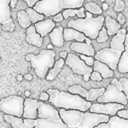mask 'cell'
I'll use <instances>...</instances> for the list:
<instances>
[{"label": "cell", "mask_w": 128, "mask_h": 128, "mask_svg": "<svg viewBox=\"0 0 128 128\" xmlns=\"http://www.w3.org/2000/svg\"><path fill=\"white\" fill-rule=\"evenodd\" d=\"M90 79L91 80H95V81H101L103 79L102 75L98 72V71H92V73L90 74Z\"/></svg>", "instance_id": "37"}, {"label": "cell", "mask_w": 128, "mask_h": 128, "mask_svg": "<svg viewBox=\"0 0 128 128\" xmlns=\"http://www.w3.org/2000/svg\"><path fill=\"white\" fill-rule=\"evenodd\" d=\"M80 58L82 59V60H84L85 61V63L87 64V65H89V66H93V64H94V56H88V55H85V54H81L80 55Z\"/></svg>", "instance_id": "34"}, {"label": "cell", "mask_w": 128, "mask_h": 128, "mask_svg": "<svg viewBox=\"0 0 128 128\" xmlns=\"http://www.w3.org/2000/svg\"><path fill=\"white\" fill-rule=\"evenodd\" d=\"M63 35H64V40L65 41H72V40H76L79 42H84L86 39V35L82 32H80L77 29H74L72 27H68L66 29H64L63 31Z\"/></svg>", "instance_id": "17"}, {"label": "cell", "mask_w": 128, "mask_h": 128, "mask_svg": "<svg viewBox=\"0 0 128 128\" xmlns=\"http://www.w3.org/2000/svg\"><path fill=\"white\" fill-rule=\"evenodd\" d=\"M104 24H105V27L107 29V33H108L109 36L115 35L121 29V26H122L118 21H116L115 19L111 18L110 16H106L105 17Z\"/></svg>", "instance_id": "22"}, {"label": "cell", "mask_w": 128, "mask_h": 128, "mask_svg": "<svg viewBox=\"0 0 128 128\" xmlns=\"http://www.w3.org/2000/svg\"><path fill=\"white\" fill-rule=\"evenodd\" d=\"M125 8V3L122 0H116L115 2V6H114V10L116 12H121L123 11Z\"/></svg>", "instance_id": "36"}, {"label": "cell", "mask_w": 128, "mask_h": 128, "mask_svg": "<svg viewBox=\"0 0 128 128\" xmlns=\"http://www.w3.org/2000/svg\"><path fill=\"white\" fill-rule=\"evenodd\" d=\"M103 9H104V10L108 9V5H107V3H104V4H103Z\"/></svg>", "instance_id": "48"}, {"label": "cell", "mask_w": 128, "mask_h": 128, "mask_svg": "<svg viewBox=\"0 0 128 128\" xmlns=\"http://www.w3.org/2000/svg\"><path fill=\"white\" fill-rule=\"evenodd\" d=\"M60 57H61V58H63V59H64V58H66V57H67V52L62 51V52L60 53Z\"/></svg>", "instance_id": "45"}, {"label": "cell", "mask_w": 128, "mask_h": 128, "mask_svg": "<svg viewBox=\"0 0 128 128\" xmlns=\"http://www.w3.org/2000/svg\"><path fill=\"white\" fill-rule=\"evenodd\" d=\"M124 106H125L124 104L116 103V102H108V103L98 102L96 104H92L91 107H90V109H89V111L112 116V115H116L117 112L120 109H123L124 108Z\"/></svg>", "instance_id": "11"}, {"label": "cell", "mask_w": 128, "mask_h": 128, "mask_svg": "<svg viewBox=\"0 0 128 128\" xmlns=\"http://www.w3.org/2000/svg\"><path fill=\"white\" fill-rule=\"evenodd\" d=\"M65 63L72 69V71L79 75H85V74H91L93 71V67L89 66L85 63L84 60L80 58V56H77L76 54L69 53L67 54Z\"/></svg>", "instance_id": "10"}, {"label": "cell", "mask_w": 128, "mask_h": 128, "mask_svg": "<svg viewBox=\"0 0 128 128\" xmlns=\"http://www.w3.org/2000/svg\"><path fill=\"white\" fill-rule=\"evenodd\" d=\"M17 79H18L19 81H20V80H22V76H21V75H18V76H17Z\"/></svg>", "instance_id": "49"}, {"label": "cell", "mask_w": 128, "mask_h": 128, "mask_svg": "<svg viewBox=\"0 0 128 128\" xmlns=\"http://www.w3.org/2000/svg\"><path fill=\"white\" fill-rule=\"evenodd\" d=\"M49 102L57 108L65 109H78L81 111H88L92 105L91 101L86 100L84 97L71 92L60 91L57 89H48Z\"/></svg>", "instance_id": "3"}, {"label": "cell", "mask_w": 128, "mask_h": 128, "mask_svg": "<svg viewBox=\"0 0 128 128\" xmlns=\"http://www.w3.org/2000/svg\"><path fill=\"white\" fill-rule=\"evenodd\" d=\"M97 102L101 103H108V102H116V103H121L124 105H127L128 99L123 92V90L117 88L114 84L110 83L107 88H105L104 93L98 97Z\"/></svg>", "instance_id": "9"}, {"label": "cell", "mask_w": 128, "mask_h": 128, "mask_svg": "<svg viewBox=\"0 0 128 128\" xmlns=\"http://www.w3.org/2000/svg\"><path fill=\"white\" fill-rule=\"evenodd\" d=\"M126 29H127V33H126L125 42H124L125 50L122 53V56L120 58V61L118 63V67H117V69L121 73H128V27Z\"/></svg>", "instance_id": "21"}, {"label": "cell", "mask_w": 128, "mask_h": 128, "mask_svg": "<svg viewBox=\"0 0 128 128\" xmlns=\"http://www.w3.org/2000/svg\"><path fill=\"white\" fill-rule=\"evenodd\" d=\"M63 19H64V17H63V14H62L61 12H59V13H57L56 15L53 16V20H54L55 22H61Z\"/></svg>", "instance_id": "40"}, {"label": "cell", "mask_w": 128, "mask_h": 128, "mask_svg": "<svg viewBox=\"0 0 128 128\" xmlns=\"http://www.w3.org/2000/svg\"><path fill=\"white\" fill-rule=\"evenodd\" d=\"M63 31L64 28L59 26V27H55L48 35L49 38L51 40L52 45L56 46V47H62L64 44V35H63Z\"/></svg>", "instance_id": "18"}, {"label": "cell", "mask_w": 128, "mask_h": 128, "mask_svg": "<svg viewBox=\"0 0 128 128\" xmlns=\"http://www.w3.org/2000/svg\"><path fill=\"white\" fill-rule=\"evenodd\" d=\"M17 20H18V23L20 24V26L24 29H27L31 24V20L29 18V15L28 13L26 12V10H20L18 13H17Z\"/></svg>", "instance_id": "25"}, {"label": "cell", "mask_w": 128, "mask_h": 128, "mask_svg": "<svg viewBox=\"0 0 128 128\" xmlns=\"http://www.w3.org/2000/svg\"><path fill=\"white\" fill-rule=\"evenodd\" d=\"M10 2L11 0H0V24L12 20Z\"/></svg>", "instance_id": "19"}, {"label": "cell", "mask_w": 128, "mask_h": 128, "mask_svg": "<svg viewBox=\"0 0 128 128\" xmlns=\"http://www.w3.org/2000/svg\"><path fill=\"white\" fill-rule=\"evenodd\" d=\"M35 125H36V119H33V118H24V128L35 127Z\"/></svg>", "instance_id": "35"}, {"label": "cell", "mask_w": 128, "mask_h": 128, "mask_svg": "<svg viewBox=\"0 0 128 128\" xmlns=\"http://www.w3.org/2000/svg\"><path fill=\"white\" fill-rule=\"evenodd\" d=\"M86 16L84 18H78L75 20L68 21V27H72L74 29L79 30L80 32L84 33L86 37L91 38L92 40H96L99 31L103 27L105 17L99 15L97 17H92V13L87 11L85 12Z\"/></svg>", "instance_id": "5"}, {"label": "cell", "mask_w": 128, "mask_h": 128, "mask_svg": "<svg viewBox=\"0 0 128 128\" xmlns=\"http://www.w3.org/2000/svg\"><path fill=\"white\" fill-rule=\"evenodd\" d=\"M37 114H38V101L36 99H31V98L24 99V111L22 117L36 119Z\"/></svg>", "instance_id": "13"}, {"label": "cell", "mask_w": 128, "mask_h": 128, "mask_svg": "<svg viewBox=\"0 0 128 128\" xmlns=\"http://www.w3.org/2000/svg\"><path fill=\"white\" fill-rule=\"evenodd\" d=\"M0 111L22 117L24 111V98L21 96H8L0 100Z\"/></svg>", "instance_id": "8"}, {"label": "cell", "mask_w": 128, "mask_h": 128, "mask_svg": "<svg viewBox=\"0 0 128 128\" xmlns=\"http://www.w3.org/2000/svg\"><path fill=\"white\" fill-rule=\"evenodd\" d=\"M25 95H26V96H29V95H30V92H29V91H26V92H25Z\"/></svg>", "instance_id": "50"}, {"label": "cell", "mask_w": 128, "mask_h": 128, "mask_svg": "<svg viewBox=\"0 0 128 128\" xmlns=\"http://www.w3.org/2000/svg\"><path fill=\"white\" fill-rule=\"evenodd\" d=\"M4 120L9 123L13 128H24V118L11 115V114H5Z\"/></svg>", "instance_id": "24"}, {"label": "cell", "mask_w": 128, "mask_h": 128, "mask_svg": "<svg viewBox=\"0 0 128 128\" xmlns=\"http://www.w3.org/2000/svg\"><path fill=\"white\" fill-rule=\"evenodd\" d=\"M59 113L68 128H93L109 120V115L91 111H81L78 109L60 108Z\"/></svg>", "instance_id": "1"}, {"label": "cell", "mask_w": 128, "mask_h": 128, "mask_svg": "<svg viewBox=\"0 0 128 128\" xmlns=\"http://www.w3.org/2000/svg\"><path fill=\"white\" fill-rule=\"evenodd\" d=\"M117 115L120 116V117H123V118H126L128 119V108L127 109H120L118 112H117Z\"/></svg>", "instance_id": "38"}, {"label": "cell", "mask_w": 128, "mask_h": 128, "mask_svg": "<svg viewBox=\"0 0 128 128\" xmlns=\"http://www.w3.org/2000/svg\"><path fill=\"white\" fill-rule=\"evenodd\" d=\"M16 3H17V0H11V2H10V7H11V8H14V7L16 6Z\"/></svg>", "instance_id": "44"}, {"label": "cell", "mask_w": 128, "mask_h": 128, "mask_svg": "<svg viewBox=\"0 0 128 128\" xmlns=\"http://www.w3.org/2000/svg\"><path fill=\"white\" fill-rule=\"evenodd\" d=\"M92 67H93L94 71H98L102 75L103 79L110 78L114 74V70H112L106 63H104L102 61H99V60H95Z\"/></svg>", "instance_id": "20"}, {"label": "cell", "mask_w": 128, "mask_h": 128, "mask_svg": "<svg viewBox=\"0 0 128 128\" xmlns=\"http://www.w3.org/2000/svg\"><path fill=\"white\" fill-rule=\"evenodd\" d=\"M108 36H109V35H108V33H107V29L104 28V27H102L101 30L99 31V34H98V36H97V38H96V41L99 42V43H104V42L107 41Z\"/></svg>", "instance_id": "30"}, {"label": "cell", "mask_w": 128, "mask_h": 128, "mask_svg": "<svg viewBox=\"0 0 128 128\" xmlns=\"http://www.w3.org/2000/svg\"><path fill=\"white\" fill-rule=\"evenodd\" d=\"M119 81L121 83L122 90H123V92L125 93V95H126V97L128 99V79L125 78V77H122V78L119 79Z\"/></svg>", "instance_id": "33"}, {"label": "cell", "mask_w": 128, "mask_h": 128, "mask_svg": "<svg viewBox=\"0 0 128 128\" xmlns=\"http://www.w3.org/2000/svg\"><path fill=\"white\" fill-rule=\"evenodd\" d=\"M83 77H84V81H89V79H90L89 74H85V75H83Z\"/></svg>", "instance_id": "46"}, {"label": "cell", "mask_w": 128, "mask_h": 128, "mask_svg": "<svg viewBox=\"0 0 128 128\" xmlns=\"http://www.w3.org/2000/svg\"><path fill=\"white\" fill-rule=\"evenodd\" d=\"M26 12L28 13L29 18H30V20H31L32 24H35L36 22L43 20V19H44V16H45L44 14L39 13L38 11H36L33 7H28V8L26 9Z\"/></svg>", "instance_id": "27"}, {"label": "cell", "mask_w": 128, "mask_h": 128, "mask_svg": "<svg viewBox=\"0 0 128 128\" xmlns=\"http://www.w3.org/2000/svg\"><path fill=\"white\" fill-rule=\"evenodd\" d=\"M64 64H65L64 59L60 57V59L57 60V61L54 63L53 67L49 69V71H48V73H47V75H46V77H45L46 80H49V81L54 80V79L57 77V75L60 73V71H61V69L63 68Z\"/></svg>", "instance_id": "23"}, {"label": "cell", "mask_w": 128, "mask_h": 128, "mask_svg": "<svg viewBox=\"0 0 128 128\" xmlns=\"http://www.w3.org/2000/svg\"><path fill=\"white\" fill-rule=\"evenodd\" d=\"M25 59L31 63V67L35 70L37 77L43 79L55 63V52L52 49H43L37 55L32 53L26 55Z\"/></svg>", "instance_id": "6"}, {"label": "cell", "mask_w": 128, "mask_h": 128, "mask_svg": "<svg viewBox=\"0 0 128 128\" xmlns=\"http://www.w3.org/2000/svg\"><path fill=\"white\" fill-rule=\"evenodd\" d=\"M127 29L121 28L115 35L110 42V47L103 48L95 53L94 58L95 60L102 61L106 63L112 70H116L118 67V63L122 56V53L125 50V37H126Z\"/></svg>", "instance_id": "2"}, {"label": "cell", "mask_w": 128, "mask_h": 128, "mask_svg": "<svg viewBox=\"0 0 128 128\" xmlns=\"http://www.w3.org/2000/svg\"><path fill=\"white\" fill-rule=\"evenodd\" d=\"M35 28H36V31L44 38L46 35H48L55 27H56V24H55V21L47 18V19H43L41 21H38L34 24Z\"/></svg>", "instance_id": "14"}, {"label": "cell", "mask_w": 128, "mask_h": 128, "mask_svg": "<svg viewBox=\"0 0 128 128\" xmlns=\"http://www.w3.org/2000/svg\"><path fill=\"white\" fill-rule=\"evenodd\" d=\"M68 91L71 92V93H74V94H78V95H80V96H82L84 98H86L87 95H88V91L85 88H83L81 85H79V84H75V85L70 86L68 88Z\"/></svg>", "instance_id": "28"}, {"label": "cell", "mask_w": 128, "mask_h": 128, "mask_svg": "<svg viewBox=\"0 0 128 128\" xmlns=\"http://www.w3.org/2000/svg\"><path fill=\"white\" fill-rule=\"evenodd\" d=\"M85 10H86V9H85V7H83V6H82V7H80V8L78 9V11H77V14H76V15H77L79 18H84V17L86 16Z\"/></svg>", "instance_id": "39"}, {"label": "cell", "mask_w": 128, "mask_h": 128, "mask_svg": "<svg viewBox=\"0 0 128 128\" xmlns=\"http://www.w3.org/2000/svg\"><path fill=\"white\" fill-rule=\"evenodd\" d=\"M36 128H68L62 120L59 111L52 105L38 101V114L36 118Z\"/></svg>", "instance_id": "4"}, {"label": "cell", "mask_w": 128, "mask_h": 128, "mask_svg": "<svg viewBox=\"0 0 128 128\" xmlns=\"http://www.w3.org/2000/svg\"><path fill=\"white\" fill-rule=\"evenodd\" d=\"M27 5H28V7H33L38 1H40V0H23Z\"/></svg>", "instance_id": "42"}, {"label": "cell", "mask_w": 128, "mask_h": 128, "mask_svg": "<svg viewBox=\"0 0 128 128\" xmlns=\"http://www.w3.org/2000/svg\"><path fill=\"white\" fill-rule=\"evenodd\" d=\"M40 100L42 101H48L49 100V94L48 92H43L40 94Z\"/></svg>", "instance_id": "41"}, {"label": "cell", "mask_w": 128, "mask_h": 128, "mask_svg": "<svg viewBox=\"0 0 128 128\" xmlns=\"http://www.w3.org/2000/svg\"><path fill=\"white\" fill-rule=\"evenodd\" d=\"M2 29L4 31H9V32H13L14 29H15V25H14V22L13 20H10L4 24H2Z\"/></svg>", "instance_id": "32"}, {"label": "cell", "mask_w": 128, "mask_h": 128, "mask_svg": "<svg viewBox=\"0 0 128 128\" xmlns=\"http://www.w3.org/2000/svg\"><path fill=\"white\" fill-rule=\"evenodd\" d=\"M96 128H128V119L116 115L109 117V120L103 123H100Z\"/></svg>", "instance_id": "12"}, {"label": "cell", "mask_w": 128, "mask_h": 128, "mask_svg": "<svg viewBox=\"0 0 128 128\" xmlns=\"http://www.w3.org/2000/svg\"><path fill=\"white\" fill-rule=\"evenodd\" d=\"M104 91H105V88H103V87H101V88H91L90 90H88V95L85 99L88 100V101H91V102L97 101L98 97H100L104 93Z\"/></svg>", "instance_id": "26"}, {"label": "cell", "mask_w": 128, "mask_h": 128, "mask_svg": "<svg viewBox=\"0 0 128 128\" xmlns=\"http://www.w3.org/2000/svg\"><path fill=\"white\" fill-rule=\"evenodd\" d=\"M84 0H40L33 8L45 16H54L67 8H80Z\"/></svg>", "instance_id": "7"}, {"label": "cell", "mask_w": 128, "mask_h": 128, "mask_svg": "<svg viewBox=\"0 0 128 128\" xmlns=\"http://www.w3.org/2000/svg\"><path fill=\"white\" fill-rule=\"evenodd\" d=\"M117 21H118L121 25H123V24L125 23V17H124V15L121 14V13H119L118 16H117Z\"/></svg>", "instance_id": "43"}, {"label": "cell", "mask_w": 128, "mask_h": 128, "mask_svg": "<svg viewBox=\"0 0 128 128\" xmlns=\"http://www.w3.org/2000/svg\"><path fill=\"white\" fill-rule=\"evenodd\" d=\"M26 41L27 43L36 47H41L43 44V37L36 31L34 25H30L26 29Z\"/></svg>", "instance_id": "15"}, {"label": "cell", "mask_w": 128, "mask_h": 128, "mask_svg": "<svg viewBox=\"0 0 128 128\" xmlns=\"http://www.w3.org/2000/svg\"><path fill=\"white\" fill-rule=\"evenodd\" d=\"M47 48H48V49H51V48H52V46H51V45H50V44H49V45H48V46H47Z\"/></svg>", "instance_id": "51"}, {"label": "cell", "mask_w": 128, "mask_h": 128, "mask_svg": "<svg viewBox=\"0 0 128 128\" xmlns=\"http://www.w3.org/2000/svg\"><path fill=\"white\" fill-rule=\"evenodd\" d=\"M70 48H71V50H73L76 53L85 54V55H88V56H94L95 53H96L95 50H94V48H93V46L91 44L86 43L85 41L84 42L76 41V42H74V43L71 44Z\"/></svg>", "instance_id": "16"}, {"label": "cell", "mask_w": 128, "mask_h": 128, "mask_svg": "<svg viewBox=\"0 0 128 128\" xmlns=\"http://www.w3.org/2000/svg\"><path fill=\"white\" fill-rule=\"evenodd\" d=\"M77 11L78 9L76 8H67V9H64L62 14H63V17L64 19H68V17H73L77 14Z\"/></svg>", "instance_id": "31"}, {"label": "cell", "mask_w": 128, "mask_h": 128, "mask_svg": "<svg viewBox=\"0 0 128 128\" xmlns=\"http://www.w3.org/2000/svg\"><path fill=\"white\" fill-rule=\"evenodd\" d=\"M84 7H85L86 11H89V12H91L94 15H101L102 14V11H103L99 5H97L96 3H93V2L86 3L84 5Z\"/></svg>", "instance_id": "29"}, {"label": "cell", "mask_w": 128, "mask_h": 128, "mask_svg": "<svg viewBox=\"0 0 128 128\" xmlns=\"http://www.w3.org/2000/svg\"><path fill=\"white\" fill-rule=\"evenodd\" d=\"M24 77H25V79H27V80H32V75H31V74H26Z\"/></svg>", "instance_id": "47"}]
</instances>
